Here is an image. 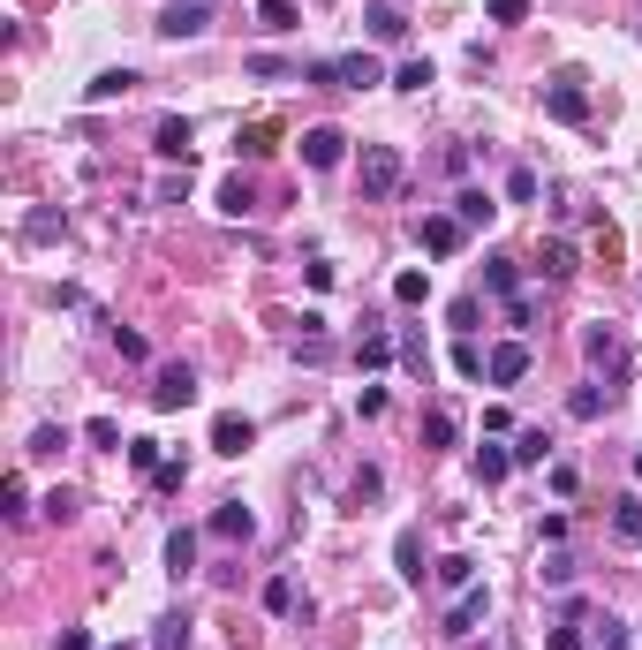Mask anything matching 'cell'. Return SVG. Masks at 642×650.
<instances>
[{
  "mask_svg": "<svg viewBox=\"0 0 642 650\" xmlns=\"http://www.w3.org/2000/svg\"><path fill=\"white\" fill-rule=\"evenodd\" d=\"M635 477H642V454H635Z\"/></svg>",
  "mask_w": 642,
  "mask_h": 650,
  "instance_id": "obj_51",
  "label": "cell"
},
{
  "mask_svg": "<svg viewBox=\"0 0 642 650\" xmlns=\"http://www.w3.org/2000/svg\"><path fill=\"white\" fill-rule=\"evenodd\" d=\"M61 212H31V220H23V242H53V235H61Z\"/></svg>",
  "mask_w": 642,
  "mask_h": 650,
  "instance_id": "obj_34",
  "label": "cell"
},
{
  "mask_svg": "<svg viewBox=\"0 0 642 650\" xmlns=\"http://www.w3.org/2000/svg\"><path fill=\"white\" fill-rule=\"evenodd\" d=\"M454 439H461L454 409H431V416H423V446H454Z\"/></svg>",
  "mask_w": 642,
  "mask_h": 650,
  "instance_id": "obj_26",
  "label": "cell"
},
{
  "mask_svg": "<svg viewBox=\"0 0 642 650\" xmlns=\"http://www.w3.org/2000/svg\"><path fill=\"white\" fill-rule=\"evenodd\" d=\"M212 537H220V545H250V537H257V514L242 507V499H227V507H212Z\"/></svg>",
  "mask_w": 642,
  "mask_h": 650,
  "instance_id": "obj_10",
  "label": "cell"
},
{
  "mask_svg": "<svg viewBox=\"0 0 642 650\" xmlns=\"http://www.w3.org/2000/svg\"><path fill=\"white\" fill-rule=\"evenodd\" d=\"M265 152H280V129H272V121H250V129H235V159H265Z\"/></svg>",
  "mask_w": 642,
  "mask_h": 650,
  "instance_id": "obj_18",
  "label": "cell"
},
{
  "mask_svg": "<svg viewBox=\"0 0 642 650\" xmlns=\"http://www.w3.org/2000/svg\"><path fill=\"white\" fill-rule=\"evenodd\" d=\"M454 371H461V378H484V371H491V356H484V348L469 341V333L454 341Z\"/></svg>",
  "mask_w": 642,
  "mask_h": 650,
  "instance_id": "obj_27",
  "label": "cell"
},
{
  "mask_svg": "<svg viewBox=\"0 0 642 650\" xmlns=\"http://www.w3.org/2000/svg\"><path fill=\"white\" fill-rule=\"evenodd\" d=\"M582 356H590L597 371L627 378V341H620V333H612V325H590V333H582Z\"/></svg>",
  "mask_w": 642,
  "mask_h": 650,
  "instance_id": "obj_8",
  "label": "cell"
},
{
  "mask_svg": "<svg viewBox=\"0 0 642 650\" xmlns=\"http://www.w3.org/2000/svg\"><path fill=\"white\" fill-rule=\"evenodd\" d=\"M31 507V484H23V469H8V484H0V514H23Z\"/></svg>",
  "mask_w": 642,
  "mask_h": 650,
  "instance_id": "obj_32",
  "label": "cell"
},
{
  "mask_svg": "<svg viewBox=\"0 0 642 650\" xmlns=\"http://www.w3.org/2000/svg\"><path fill=\"white\" fill-rule=\"evenodd\" d=\"M46 522H76V492H68V484L46 492Z\"/></svg>",
  "mask_w": 642,
  "mask_h": 650,
  "instance_id": "obj_39",
  "label": "cell"
},
{
  "mask_svg": "<svg viewBox=\"0 0 642 650\" xmlns=\"http://www.w3.org/2000/svg\"><path fill=\"white\" fill-rule=\"evenodd\" d=\"M484 613H491V590H484V582H469V590L454 598V613H446V635H469Z\"/></svg>",
  "mask_w": 642,
  "mask_h": 650,
  "instance_id": "obj_13",
  "label": "cell"
},
{
  "mask_svg": "<svg viewBox=\"0 0 642 650\" xmlns=\"http://www.w3.org/2000/svg\"><path fill=\"white\" fill-rule=\"evenodd\" d=\"M544 454H552V439H544V431H522V439H514V462H544Z\"/></svg>",
  "mask_w": 642,
  "mask_h": 650,
  "instance_id": "obj_42",
  "label": "cell"
},
{
  "mask_svg": "<svg viewBox=\"0 0 642 650\" xmlns=\"http://www.w3.org/2000/svg\"><path fill=\"white\" fill-rule=\"evenodd\" d=\"M114 348H121L129 363H144V356H152V341H144V333H129V325H114Z\"/></svg>",
  "mask_w": 642,
  "mask_h": 650,
  "instance_id": "obj_44",
  "label": "cell"
},
{
  "mask_svg": "<svg viewBox=\"0 0 642 650\" xmlns=\"http://www.w3.org/2000/svg\"><path fill=\"white\" fill-rule=\"evenodd\" d=\"M454 220H461V227H491V220H499L491 189H461V197H454Z\"/></svg>",
  "mask_w": 642,
  "mask_h": 650,
  "instance_id": "obj_19",
  "label": "cell"
},
{
  "mask_svg": "<svg viewBox=\"0 0 642 650\" xmlns=\"http://www.w3.org/2000/svg\"><path fill=\"white\" fill-rule=\"evenodd\" d=\"M152 650H189V620H182V613H174V620H159Z\"/></svg>",
  "mask_w": 642,
  "mask_h": 650,
  "instance_id": "obj_35",
  "label": "cell"
},
{
  "mask_svg": "<svg viewBox=\"0 0 642 650\" xmlns=\"http://www.w3.org/2000/svg\"><path fill=\"white\" fill-rule=\"evenodd\" d=\"M257 23L265 31H295L303 23V0H257Z\"/></svg>",
  "mask_w": 642,
  "mask_h": 650,
  "instance_id": "obj_24",
  "label": "cell"
},
{
  "mask_svg": "<svg viewBox=\"0 0 642 650\" xmlns=\"http://www.w3.org/2000/svg\"><path fill=\"white\" fill-rule=\"evenodd\" d=\"M491 23H529V0H484Z\"/></svg>",
  "mask_w": 642,
  "mask_h": 650,
  "instance_id": "obj_43",
  "label": "cell"
},
{
  "mask_svg": "<svg viewBox=\"0 0 642 650\" xmlns=\"http://www.w3.org/2000/svg\"><path fill=\"white\" fill-rule=\"evenodd\" d=\"M371 84H386L378 53H340V91H371Z\"/></svg>",
  "mask_w": 642,
  "mask_h": 650,
  "instance_id": "obj_14",
  "label": "cell"
},
{
  "mask_svg": "<svg viewBox=\"0 0 642 650\" xmlns=\"http://www.w3.org/2000/svg\"><path fill=\"white\" fill-rule=\"evenodd\" d=\"M182 484H189V469H182V462H159V477H152V492H167V499H174V492H182Z\"/></svg>",
  "mask_w": 642,
  "mask_h": 650,
  "instance_id": "obj_45",
  "label": "cell"
},
{
  "mask_svg": "<svg viewBox=\"0 0 642 650\" xmlns=\"http://www.w3.org/2000/svg\"><path fill=\"white\" fill-rule=\"evenodd\" d=\"M393 567H401V582H408V590H423V537H416V530H401V537H393Z\"/></svg>",
  "mask_w": 642,
  "mask_h": 650,
  "instance_id": "obj_17",
  "label": "cell"
},
{
  "mask_svg": "<svg viewBox=\"0 0 642 650\" xmlns=\"http://www.w3.org/2000/svg\"><path fill=\"white\" fill-rule=\"evenodd\" d=\"M484 378H491V386H522V378H529V341H499Z\"/></svg>",
  "mask_w": 642,
  "mask_h": 650,
  "instance_id": "obj_12",
  "label": "cell"
},
{
  "mask_svg": "<svg viewBox=\"0 0 642 650\" xmlns=\"http://www.w3.org/2000/svg\"><path fill=\"white\" fill-rule=\"evenodd\" d=\"M439 582H446V590H469V582H476V560H461V552H454V560H439Z\"/></svg>",
  "mask_w": 642,
  "mask_h": 650,
  "instance_id": "obj_37",
  "label": "cell"
},
{
  "mask_svg": "<svg viewBox=\"0 0 642 650\" xmlns=\"http://www.w3.org/2000/svg\"><path fill=\"white\" fill-rule=\"evenodd\" d=\"M61 446H68V424H38L31 431V454H61Z\"/></svg>",
  "mask_w": 642,
  "mask_h": 650,
  "instance_id": "obj_41",
  "label": "cell"
},
{
  "mask_svg": "<svg viewBox=\"0 0 642 650\" xmlns=\"http://www.w3.org/2000/svg\"><path fill=\"white\" fill-rule=\"evenodd\" d=\"M393 84H401V91H431V84H439V69H431V61H401Z\"/></svg>",
  "mask_w": 642,
  "mask_h": 650,
  "instance_id": "obj_29",
  "label": "cell"
},
{
  "mask_svg": "<svg viewBox=\"0 0 642 650\" xmlns=\"http://www.w3.org/2000/svg\"><path fill=\"white\" fill-rule=\"evenodd\" d=\"M612 530H620L627 545H635V537H642V499H635V492H627L620 507H612Z\"/></svg>",
  "mask_w": 642,
  "mask_h": 650,
  "instance_id": "obj_31",
  "label": "cell"
},
{
  "mask_svg": "<svg viewBox=\"0 0 642 650\" xmlns=\"http://www.w3.org/2000/svg\"><path fill=\"white\" fill-rule=\"evenodd\" d=\"M567 409H575L582 424H597V416L612 409V386H605V394H597V386H575V394H567Z\"/></svg>",
  "mask_w": 642,
  "mask_h": 650,
  "instance_id": "obj_25",
  "label": "cell"
},
{
  "mask_svg": "<svg viewBox=\"0 0 642 650\" xmlns=\"http://www.w3.org/2000/svg\"><path fill=\"white\" fill-rule=\"evenodd\" d=\"M53 650H99V643H91L84 628H61V643H53Z\"/></svg>",
  "mask_w": 642,
  "mask_h": 650,
  "instance_id": "obj_50",
  "label": "cell"
},
{
  "mask_svg": "<svg viewBox=\"0 0 642 650\" xmlns=\"http://www.w3.org/2000/svg\"><path fill=\"white\" fill-rule=\"evenodd\" d=\"M265 613H295V582H288V575L265 582Z\"/></svg>",
  "mask_w": 642,
  "mask_h": 650,
  "instance_id": "obj_38",
  "label": "cell"
},
{
  "mask_svg": "<svg viewBox=\"0 0 642 650\" xmlns=\"http://www.w3.org/2000/svg\"><path fill=\"white\" fill-rule=\"evenodd\" d=\"M514 469V446H476V484H507Z\"/></svg>",
  "mask_w": 642,
  "mask_h": 650,
  "instance_id": "obj_23",
  "label": "cell"
},
{
  "mask_svg": "<svg viewBox=\"0 0 642 650\" xmlns=\"http://www.w3.org/2000/svg\"><path fill=\"white\" fill-rule=\"evenodd\" d=\"M355 416H386V386H363V394H355Z\"/></svg>",
  "mask_w": 642,
  "mask_h": 650,
  "instance_id": "obj_48",
  "label": "cell"
},
{
  "mask_svg": "<svg viewBox=\"0 0 642 650\" xmlns=\"http://www.w3.org/2000/svg\"><path fill=\"white\" fill-rule=\"evenodd\" d=\"M393 356H401V341H393L386 325H371V333H363V341H355V363H363V371H386Z\"/></svg>",
  "mask_w": 642,
  "mask_h": 650,
  "instance_id": "obj_16",
  "label": "cell"
},
{
  "mask_svg": "<svg viewBox=\"0 0 642 650\" xmlns=\"http://www.w3.org/2000/svg\"><path fill=\"white\" fill-rule=\"evenodd\" d=\"M544 114H552V121H590V76L559 69L552 84H544Z\"/></svg>",
  "mask_w": 642,
  "mask_h": 650,
  "instance_id": "obj_2",
  "label": "cell"
},
{
  "mask_svg": "<svg viewBox=\"0 0 642 650\" xmlns=\"http://www.w3.org/2000/svg\"><path fill=\"white\" fill-rule=\"evenodd\" d=\"M167 575H174V582L197 575V530H174V537H167Z\"/></svg>",
  "mask_w": 642,
  "mask_h": 650,
  "instance_id": "obj_22",
  "label": "cell"
},
{
  "mask_svg": "<svg viewBox=\"0 0 642 650\" xmlns=\"http://www.w3.org/2000/svg\"><path fill=\"white\" fill-rule=\"evenodd\" d=\"M378 492H386V477H378V469H363V477L348 484V499H355V507H363V499H378Z\"/></svg>",
  "mask_w": 642,
  "mask_h": 650,
  "instance_id": "obj_47",
  "label": "cell"
},
{
  "mask_svg": "<svg viewBox=\"0 0 642 650\" xmlns=\"http://www.w3.org/2000/svg\"><path fill=\"white\" fill-rule=\"evenodd\" d=\"M295 152H303V167H340V159H348V137H340L333 121H318V129H303V144H295Z\"/></svg>",
  "mask_w": 642,
  "mask_h": 650,
  "instance_id": "obj_6",
  "label": "cell"
},
{
  "mask_svg": "<svg viewBox=\"0 0 642 650\" xmlns=\"http://www.w3.org/2000/svg\"><path fill=\"white\" fill-rule=\"evenodd\" d=\"M152 152H159V159H174V167H189V159H197V129H189L182 114H167V121L152 129Z\"/></svg>",
  "mask_w": 642,
  "mask_h": 650,
  "instance_id": "obj_7",
  "label": "cell"
},
{
  "mask_svg": "<svg viewBox=\"0 0 642 650\" xmlns=\"http://www.w3.org/2000/svg\"><path fill=\"white\" fill-rule=\"evenodd\" d=\"M461 235H469V227H461L454 212H423V227H416V242H423L431 257H454V250H461Z\"/></svg>",
  "mask_w": 642,
  "mask_h": 650,
  "instance_id": "obj_9",
  "label": "cell"
},
{
  "mask_svg": "<svg viewBox=\"0 0 642 650\" xmlns=\"http://www.w3.org/2000/svg\"><path fill=\"white\" fill-rule=\"evenodd\" d=\"M220 212H227V220H250V212H257V189L242 182V174H227V182H220Z\"/></svg>",
  "mask_w": 642,
  "mask_h": 650,
  "instance_id": "obj_21",
  "label": "cell"
},
{
  "mask_svg": "<svg viewBox=\"0 0 642 650\" xmlns=\"http://www.w3.org/2000/svg\"><path fill=\"white\" fill-rule=\"evenodd\" d=\"M363 31H371L378 46H401L408 38V0H363Z\"/></svg>",
  "mask_w": 642,
  "mask_h": 650,
  "instance_id": "obj_4",
  "label": "cell"
},
{
  "mask_svg": "<svg viewBox=\"0 0 642 650\" xmlns=\"http://www.w3.org/2000/svg\"><path fill=\"white\" fill-rule=\"evenodd\" d=\"M136 84H144V76H136V69H99V76H91V84H84V99H91V106H106V99H129Z\"/></svg>",
  "mask_w": 642,
  "mask_h": 650,
  "instance_id": "obj_15",
  "label": "cell"
},
{
  "mask_svg": "<svg viewBox=\"0 0 642 650\" xmlns=\"http://www.w3.org/2000/svg\"><path fill=\"white\" fill-rule=\"evenodd\" d=\"M507 197H514V205H529V197H537V174L514 167V174H507Z\"/></svg>",
  "mask_w": 642,
  "mask_h": 650,
  "instance_id": "obj_46",
  "label": "cell"
},
{
  "mask_svg": "<svg viewBox=\"0 0 642 650\" xmlns=\"http://www.w3.org/2000/svg\"><path fill=\"white\" fill-rule=\"evenodd\" d=\"M84 439H91V446H129V439H121V424H114V416H91V424H84Z\"/></svg>",
  "mask_w": 642,
  "mask_h": 650,
  "instance_id": "obj_40",
  "label": "cell"
},
{
  "mask_svg": "<svg viewBox=\"0 0 642 650\" xmlns=\"http://www.w3.org/2000/svg\"><path fill=\"white\" fill-rule=\"evenodd\" d=\"M189 401H197V371H189V363H159L152 409H189Z\"/></svg>",
  "mask_w": 642,
  "mask_h": 650,
  "instance_id": "obj_5",
  "label": "cell"
},
{
  "mask_svg": "<svg viewBox=\"0 0 642 650\" xmlns=\"http://www.w3.org/2000/svg\"><path fill=\"white\" fill-rule=\"evenodd\" d=\"M250 446H257V424H250V416H235V409L212 416V454H250Z\"/></svg>",
  "mask_w": 642,
  "mask_h": 650,
  "instance_id": "obj_11",
  "label": "cell"
},
{
  "mask_svg": "<svg viewBox=\"0 0 642 650\" xmlns=\"http://www.w3.org/2000/svg\"><path fill=\"white\" fill-rule=\"evenodd\" d=\"M242 69H250V76H265V84H280V76H303V69H295V61H280V53H250Z\"/></svg>",
  "mask_w": 642,
  "mask_h": 650,
  "instance_id": "obj_28",
  "label": "cell"
},
{
  "mask_svg": "<svg viewBox=\"0 0 642 650\" xmlns=\"http://www.w3.org/2000/svg\"><path fill=\"white\" fill-rule=\"evenodd\" d=\"M159 462H167V454H159V439H129V469H144V477H159Z\"/></svg>",
  "mask_w": 642,
  "mask_h": 650,
  "instance_id": "obj_33",
  "label": "cell"
},
{
  "mask_svg": "<svg viewBox=\"0 0 642 650\" xmlns=\"http://www.w3.org/2000/svg\"><path fill=\"white\" fill-rule=\"evenodd\" d=\"M544 650H582V635L575 628H552V635H544Z\"/></svg>",
  "mask_w": 642,
  "mask_h": 650,
  "instance_id": "obj_49",
  "label": "cell"
},
{
  "mask_svg": "<svg viewBox=\"0 0 642 650\" xmlns=\"http://www.w3.org/2000/svg\"><path fill=\"white\" fill-rule=\"evenodd\" d=\"M484 288L514 303V295H522V265H514V257H484Z\"/></svg>",
  "mask_w": 642,
  "mask_h": 650,
  "instance_id": "obj_20",
  "label": "cell"
},
{
  "mask_svg": "<svg viewBox=\"0 0 642 650\" xmlns=\"http://www.w3.org/2000/svg\"><path fill=\"white\" fill-rule=\"evenodd\" d=\"M355 182H363V197H393V189H401V152H393V144H363V159H355Z\"/></svg>",
  "mask_w": 642,
  "mask_h": 650,
  "instance_id": "obj_1",
  "label": "cell"
},
{
  "mask_svg": "<svg viewBox=\"0 0 642 650\" xmlns=\"http://www.w3.org/2000/svg\"><path fill=\"white\" fill-rule=\"evenodd\" d=\"M423 295H431V273H416V265H408V273L393 280V303H408V310H416Z\"/></svg>",
  "mask_w": 642,
  "mask_h": 650,
  "instance_id": "obj_30",
  "label": "cell"
},
{
  "mask_svg": "<svg viewBox=\"0 0 642 650\" xmlns=\"http://www.w3.org/2000/svg\"><path fill=\"white\" fill-rule=\"evenodd\" d=\"M167 46H182V38H204L212 31V16H204V0H174V8H159V23H152Z\"/></svg>",
  "mask_w": 642,
  "mask_h": 650,
  "instance_id": "obj_3",
  "label": "cell"
},
{
  "mask_svg": "<svg viewBox=\"0 0 642 650\" xmlns=\"http://www.w3.org/2000/svg\"><path fill=\"white\" fill-rule=\"evenodd\" d=\"M575 273V250H567V242H544V280H567Z\"/></svg>",
  "mask_w": 642,
  "mask_h": 650,
  "instance_id": "obj_36",
  "label": "cell"
}]
</instances>
